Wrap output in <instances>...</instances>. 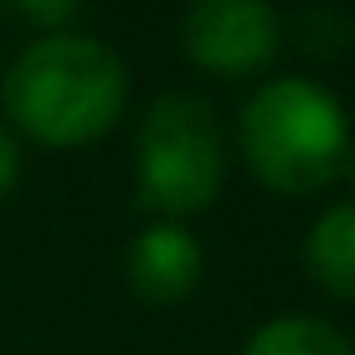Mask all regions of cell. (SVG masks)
I'll use <instances>...</instances> for the list:
<instances>
[{
  "mask_svg": "<svg viewBox=\"0 0 355 355\" xmlns=\"http://www.w3.org/2000/svg\"><path fill=\"white\" fill-rule=\"evenodd\" d=\"M0 98L30 141L73 151L112 132L127 112V69L103 40L44 35L0 78Z\"/></svg>",
  "mask_w": 355,
  "mask_h": 355,
  "instance_id": "1",
  "label": "cell"
},
{
  "mask_svg": "<svg viewBox=\"0 0 355 355\" xmlns=\"http://www.w3.org/2000/svg\"><path fill=\"white\" fill-rule=\"evenodd\" d=\"M239 151L258 185L272 195H316L326 190L350 151V122L340 98L302 73L268 78L239 112Z\"/></svg>",
  "mask_w": 355,
  "mask_h": 355,
  "instance_id": "2",
  "label": "cell"
},
{
  "mask_svg": "<svg viewBox=\"0 0 355 355\" xmlns=\"http://www.w3.org/2000/svg\"><path fill=\"white\" fill-rule=\"evenodd\" d=\"M132 171H137V200L166 214L171 224L209 209L229 171V146H224L214 107L195 93L156 98L141 112Z\"/></svg>",
  "mask_w": 355,
  "mask_h": 355,
  "instance_id": "3",
  "label": "cell"
},
{
  "mask_svg": "<svg viewBox=\"0 0 355 355\" xmlns=\"http://www.w3.org/2000/svg\"><path fill=\"white\" fill-rule=\"evenodd\" d=\"M185 59L214 78H253L282 49V20L268 0H190L180 20Z\"/></svg>",
  "mask_w": 355,
  "mask_h": 355,
  "instance_id": "4",
  "label": "cell"
},
{
  "mask_svg": "<svg viewBox=\"0 0 355 355\" xmlns=\"http://www.w3.org/2000/svg\"><path fill=\"white\" fill-rule=\"evenodd\" d=\"M200 272H205V248L190 229L171 224V219H156L146 224L132 248H127V287L151 302V306H175L185 302L195 287H200Z\"/></svg>",
  "mask_w": 355,
  "mask_h": 355,
  "instance_id": "5",
  "label": "cell"
},
{
  "mask_svg": "<svg viewBox=\"0 0 355 355\" xmlns=\"http://www.w3.org/2000/svg\"><path fill=\"white\" fill-rule=\"evenodd\" d=\"M306 272L340 302H355V200L331 205L306 234Z\"/></svg>",
  "mask_w": 355,
  "mask_h": 355,
  "instance_id": "6",
  "label": "cell"
},
{
  "mask_svg": "<svg viewBox=\"0 0 355 355\" xmlns=\"http://www.w3.org/2000/svg\"><path fill=\"white\" fill-rule=\"evenodd\" d=\"M243 355H355V345L321 316H277L248 336Z\"/></svg>",
  "mask_w": 355,
  "mask_h": 355,
  "instance_id": "7",
  "label": "cell"
},
{
  "mask_svg": "<svg viewBox=\"0 0 355 355\" xmlns=\"http://www.w3.org/2000/svg\"><path fill=\"white\" fill-rule=\"evenodd\" d=\"M20 20H30L35 30H49V35H64V25L78 15V0H15Z\"/></svg>",
  "mask_w": 355,
  "mask_h": 355,
  "instance_id": "8",
  "label": "cell"
},
{
  "mask_svg": "<svg viewBox=\"0 0 355 355\" xmlns=\"http://www.w3.org/2000/svg\"><path fill=\"white\" fill-rule=\"evenodd\" d=\"M302 35H306L302 44H306L311 54H321V49L336 54V49H340V35H345V20H340L336 10H306V15H302Z\"/></svg>",
  "mask_w": 355,
  "mask_h": 355,
  "instance_id": "9",
  "label": "cell"
},
{
  "mask_svg": "<svg viewBox=\"0 0 355 355\" xmlns=\"http://www.w3.org/2000/svg\"><path fill=\"white\" fill-rule=\"evenodd\" d=\"M20 180V141L10 132H0V200H6Z\"/></svg>",
  "mask_w": 355,
  "mask_h": 355,
  "instance_id": "10",
  "label": "cell"
},
{
  "mask_svg": "<svg viewBox=\"0 0 355 355\" xmlns=\"http://www.w3.org/2000/svg\"><path fill=\"white\" fill-rule=\"evenodd\" d=\"M340 175L350 180V190H355V141H350V151H345V166H340Z\"/></svg>",
  "mask_w": 355,
  "mask_h": 355,
  "instance_id": "11",
  "label": "cell"
}]
</instances>
